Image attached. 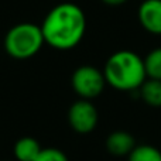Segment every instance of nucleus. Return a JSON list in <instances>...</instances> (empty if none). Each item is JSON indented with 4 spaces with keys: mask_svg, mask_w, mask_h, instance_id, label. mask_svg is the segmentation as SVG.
I'll use <instances>...</instances> for the list:
<instances>
[{
    "mask_svg": "<svg viewBox=\"0 0 161 161\" xmlns=\"http://www.w3.org/2000/svg\"><path fill=\"white\" fill-rule=\"evenodd\" d=\"M45 44L59 51L72 50L86 31L83 10L74 3H59L53 7L40 25Z\"/></svg>",
    "mask_w": 161,
    "mask_h": 161,
    "instance_id": "1",
    "label": "nucleus"
},
{
    "mask_svg": "<svg viewBox=\"0 0 161 161\" xmlns=\"http://www.w3.org/2000/svg\"><path fill=\"white\" fill-rule=\"evenodd\" d=\"M106 83L119 91H136L144 83V59L133 51H117L112 54L103 69Z\"/></svg>",
    "mask_w": 161,
    "mask_h": 161,
    "instance_id": "2",
    "label": "nucleus"
},
{
    "mask_svg": "<svg viewBox=\"0 0 161 161\" xmlns=\"http://www.w3.org/2000/svg\"><path fill=\"white\" fill-rule=\"evenodd\" d=\"M44 36L40 25L33 23H20L6 33L3 47L14 59L33 58L44 45Z\"/></svg>",
    "mask_w": 161,
    "mask_h": 161,
    "instance_id": "3",
    "label": "nucleus"
},
{
    "mask_svg": "<svg viewBox=\"0 0 161 161\" xmlns=\"http://www.w3.org/2000/svg\"><path fill=\"white\" fill-rule=\"evenodd\" d=\"M72 89L80 99H93L103 92L106 79L102 71L92 65H82L76 68L71 78Z\"/></svg>",
    "mask_w": 161,
    "mask_h": 161,
    "instance_id": "4",
    "label": "nucleus"
},
{
    "mask_svg": "<svg viewBox=\"0 0 161 161\" xmlns=\"http://www.w3.org/2000/svg\"><path fill=\"white\" fill-rule=\"evenodd\" d=\"M97 120H99V114L96 108L88 99L76 100L68 110V122L76 133H91L96 127Z\"/></svg>",
    "mask_w": 161,
    "mask_h": 161,
    "instance_id": "5",
    "label": "nucleus"
},
{
    "mask_svg": "<svg viewBox=\"0 0 161 161\" xmlns=\"http://www.w3.org/2000/svg\"><path fill=\"white\" fill-rule=\"evenodd\" d=\"M139 20L151 34H161V0H146L139 8Z\"/></svg>",
    "mask_w": 161,
    "mask_h": 161,
    "instance_id": "6",
    "label": "nucleus"
},
{
    "mask_svg": "<svg viewBox=\"0 0 161 161\" xmlns=\"http://www.w3.org/2000/svg\"><path fill=\"white\" fill-rule=\"evenodd\" d=\"M136 147L134 137L130 133L123 130L113 131L106 139V148L113 156H129Z\"/></svg>",
    "mask_w": 161,
    "mask_h": 161,
    "instance_id": "7",
    "label": "nucleus"
},
{
    "mask_svg": "<svg viewBox=\"0 0 161 161\" xmlns=\"http://www.w3.org/2000/svg\"><path fill=\"white\" fill-rule=\"evenodd\" d=\"M41 150L42 147L34 137H21L14 144L13 153L17 161H34Z\"/></svg>",
    "mask_w": 161,
    "mask_h": 161,
    "instance_id": "8",
    "label": "nucleus"
},
{
    "mask_svg": "<svg viewBox=\"0 0 161 161\" xmlns=\"http://www.w3.org/2000/svg\"><path fill=\"white\" fill-rule=\"evenodd\" d=\"M140 96L148 106L161 108V80L151 78L144 80L140 86Z\"/></svg>",
    "mask_w": 161,
    "mask_h": 161,
    "instance_id": "9",
    "label": "nucleus"
},
{
    "mask_svg": "<svg viewBox=\"0 0 161 161\" xmlns=\"http://www.w3.org/2000/svg\"><path fill=\"white\" fill-rule=\"evenodd\" d=\"M129 161H161V151L148 144L136 146L129 154Z\"/></svg>",
    "mask_w": 161,
    "mask_h": 161,
    "instance_id": "10",
    "label": "nucleus"
},
{
    "mask_svg": "<svg viewBox=\"0 0 161 161\" xmlns=\"http://www.w3.org/2000/svg\"><path fill=\"white\" fill-rule=\"evenodd\" d=\"M144 67L148 78L161 80V48H156L146 57Z\"/></svg>",
    "mask_w": 161,
    "mask_h": 161,
    "instance_id": "11",
    "label": "nucleus"
},
{
    "mask_svg": "<svg viewBox=\"0 0 161 161\" xmlns=\"http://www.w3.org/2000/svg\"><path fill=\"white\" fill-rule=\"evenodd\" d=\"M34 161H69V160H68L67 154L64 151H61L59 148L47 147L40 151V154L36 157Z\"/></svg>",
    "mask_w": 161,
    "mask_h": 161,
    "instance_id": "12",
    "label": "nucleus"
},
{
    "mask_svg": "<svg viewBox=\"0 0 161 161\" xmlns=\"http://www.w3.org/2000/svg\"><path fill=\"white\" fill-rule=\"evenodd\" d=\"M102 2L108 6H120L123 3H126L127 0H102Z\"/></svg>",
    "mask_w": 161,
    "mask_h": 161,
    "instance_id": "13",
    "label": "nucleus"
}]
</instances>
